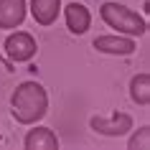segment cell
<instances>
[{
  "label": "cell",
  "instance_id": "cell-8",
  "mask_svg": "<svg viewBox=\"0 0 150 150\" xmlns=\"http://www.w3.org/2000/svg\"><path fill=\"white\" fill-rule=\"evenodd\" d=\"M25 150H59V137L48 127H33L23 140Z\"/></svg>",
  "mask_w": 150,
  "mask_h": 150
},
{
  "label": "cell",
  "instance_id": "cell-10",
  "mask_svg": "<svg viewBox=\"0 0 150 150\" xmlns=\"http://www.w3.org/2000/svg\"><path fill=\"white\" fill-rule=\"evenodd\" d=\"M130 97H132V102L140 104V107H148L150 104V74L148 71L132 76V81H130Z\"/></svg>",
  "mask_w": 150,
  "mask_h": 150
},
{
  "label": "cell",
  "instance_id": "cell-11",
  "mask_svg": "<svg viewBox=\"0 0 150 150\" xmlns=\"http://www.w3.org/2000/svg\"><path fill=\"white\" fill-rule=\"evenodd\" d=\"M150 148V127L142 125L137 132H132V137L127 140V150H148Z\"/></svg>",
  "mask_w": 150,
  "mask_h": 150
},
{
  "label": "cell",
  "instance_id": "cell-3",
  "mask_svg": "<svg viewBox=\"0 0 150 150\" xmlns=\"http://www.w3.org/2000/svg\"><path fill=\"white\" fill-rule=\"evenodd\" d=\"M36 51H38L36 38H33L31 33H25V31H16V33H10L8 38H5V54H8L10 61H16V64L31 61L33 56H36Z\"/></svg>",
  "mask_w": 150,
  "mask_h": 150
},
{
  "label": "cell",
  "instance_id": "cell-2",
  "mask_svg": "<svg viewBox=\"0 0 150 150\" xmlns=\"http://www.w3.org/2000/svg\"><path fill=\"white\" fill-rule=\"evenodd\" d=\"M99 16H102V21L110 25V28H115V31L122 33V36L137 38V36H145V33H148V21H145L137 10L127 8L122 3H102Z\"/></svg>",
  "mask_w": 150,
  "mask_h": 150
},
{
  "label": "cell",
  "instance_id": "cell-5",
  "mask_svg": "<svg viewBox=\"0 0 150 150\" xmlns=\"http://www.w3.org/2000/svg\"><path fill=\"white\" fill-rule=\"evenodd\" d=\"M94 48L99 54H110V56H130L135 54V43L132 36H122V33H110V36H97Z\"/></svg>",
  "mask_w": 150,
  "mask_h": 150
},
{
  "label": "cell",
  "instance_id": "cell-9",
  "mask_svg": "<svg viewBox=\"0 0 150 150\" xmlns=\"http://www.w3.org/2000/svg\"><path fill=\"white\" fill-rule=\"evenodd\" d=\"M61 13V0H31V16L38 25H54Z\"/></svg>",
  "mask_w": 150,
  "mask_h": 150
},
{
  "label": "cell",
  "instance_id": "cell-7",
  "mask_svg": "<svg viewBox=\"0 0 150 150\" xmlns=\"http://www.w3.org/2000/svg\"><path fill=\"white\" fill-rule=\"evenodd\" d=\"M25 0H0V28L13 31L25 21Z\"/></svg>",
  "mask_w": 150,
  "mask_h": 150
},
{
  "label": "cell",
  "instance_id": "cell-4",
  "mask_svg": "<svg viewBox=\"0 0 150 150\" xmlns=\"http://www.w3.org/2000/svg\"><path fill=\"white\" fill-rule=\"evenodd\" d=\"M89 127L99 135H107V137H120V135H127L132 130V117L125 112H115L110 117H92Z\"/></svg>",
  "mask_w": 150,
  "mask_h": 150
},
{
  "label": "cell",
  "instance_id": "cell-1",
  "mask_svg": "<svg viewBox=\"0 0 150 150\" xmlns=\"http://www.w3.org/2000/svg\"><path fill=\"white\" fill-rule=\"evenodd\" d=\"M10 110L21 125H36L48 112V94L38 81H21L10 94Z\"/></svg>",
  "mask_w": 150,
  "mask_h": 150
},
{
  "label": "cell",
  "instance_id": "cell-6",
  "mask_svg": "<svg viewBox=\"0 0 150 150\" xmlns=\"http://www.w3.org/2000/svg\"><path fill=\"white\" fill-rule=\"evenodd\" d=\"M64 18H66V28H69L74 36L87 33L89 25H92V13L87 10V5H81V3H76V0L64 8Z\"/></svg>",
  "mask_w": 150,
  "mask_h": 150
}]
</instances>
